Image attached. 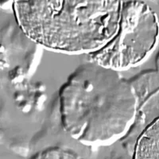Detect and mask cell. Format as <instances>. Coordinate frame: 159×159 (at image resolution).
<instances>
[{
	"mask_svg": "<svg viewBox=\"0 0 159 159\" xmlns=\"http://www.w3.org/2000/svg\"><path fill=\"white\" fill-rule=\"evenodd\" d=\"M133 159H159V116L145 127L139 137Z\"/></svg>",
	"mask_w": 159,
	"mask_h": 159,
	"instance_id": "cell-4",
	"label": "cell"
},
{
	"mask_svg": "<svg viewBox=\"0 0 159 159\" xmlns=\"http://www.w3.org/2000/svg\"><path fill=\"white\" fill-rule=\"evenodd\" d=\"M31 159H84L77 153L68 148L52 147L35 154Z\"/></svg>",
	"mask_w": 159,
	"mask_h": 159,
	"instance_id": "cell-5",
	"label": "cell"
},
{
	"mask_svg": "<svg viewBox=\"0 0 159 159\" xmlns=\"http://www.w3.org/2000/svg\"><path fill=\"white\" fill-rule=\"evenodd\" d=\"M138 107L134 86L119 71L92 61L80 65L60 91L62 126L84 144L106 145L123 137Z\"/></svg>",
	"mask_w": 159,
	"mask_h": 159,
	"instance_id": "cell-1",
	"label": "cell"
},
{
	"mask_svg": "<svg viewBox=\"0 0 159 159\" xmlns=\"http://www.w3.org/2000/svg\"><path fill=\"white\" fill-rule=\"evenodd\" d=\"M159 41V21L150 6L139 0L123 3L116 34L90 61L116 71L134 67L147 59Z\"/></svg>",
	"mask_w": 159,
	"mask_h": 159,
	"instance_id": "cell-3",
	"label": "cell"
},
{
	"mask_svg": "<svg viewBox=\"0 0 159 159\" xmlns=\"http://www.w3.org/2000/svg\"><path fill=\"white\" fill-rule=\"evenodd\" d=\"M17 21L26 36L45 49L92 54L119 29L121 0H15Z\"/></svg>",
	"mask_w": 159,
	"mask_h": 159,
	"instance_id": "cell-2",
	"label": "cell"
}]
</instances>
